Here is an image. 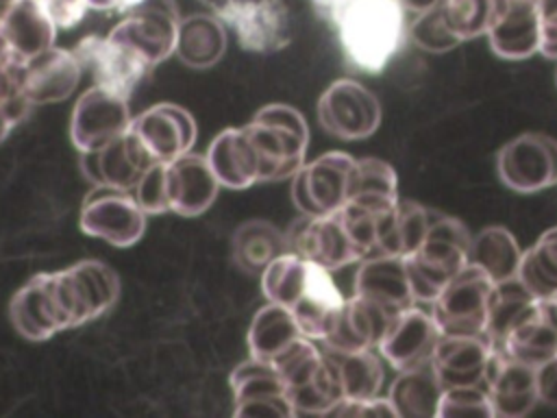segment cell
I'll return each instance as SVG.
<instances>
[{"label": "cell", "mask_w": 557, "mask_h": 418, "mask_svg": "<svg viewBox=\"0 0 557 418\" xmlns=\"http://www.w3.org/2000/svg\"><path fill=\"white\" fill-rule=\"evenodd\" d=\"M311 4L335 28L346 61L366 74L383 72L407 35L405 9L398 0H311Z\"/></svg>", "instance_id": "1"}, {"label": "cell", "mask_w": 557, "mask_h": 418, "mask_svg": "<svg viewBox=\"0 0 557 418\" xmlns=\"http://www.w3.org/2000/svg\"><path fill=\"white\" fill-rule=\"evenodd\" d=\"M41 274L57 331L74 329L102 316L120 296L115 270L96 259Z\"/></svg>", "instance_id": "2"}, {"label": "cell", "mask_w": 557, "mask_h": 418, "mask_svg": "<svg viewBox=\"0 0 557 418\" xmlns=\"http://www.w3.org/2000/svg\"><path fill=\"white\" fill-rule=\"evenodd\" d=\"M472 235L457 218L435 216L418 244L405 255V270L416 303H431L440 290L468 263Z\"/></svg>", "instance_id": "3"}, {"label": "cell", "mask_w": 557, "mask_h": 418, "mask_svg": "<svg viewBox=\"0 0 557 418\" xmlns=\"http://www.w3.org/2000/svg\"><path fill=\"white\" fill-rule=\"evenodd\" d=\"M246 131L259 155V183L294 176L305 163L309 128L298 109L283 102L265 104L252 115Z\"/></svg>", "instance_id": "4"}, {"label": "cell", "mask_w": 557, "mask_h": 418, "mask_svg": "<svg viewBox=\"0 0 557 418\" xmlns=\"http://www.w3.org/2000/svg\"><path fill=\"white\" fill-rule=\"evenodd\" d=\"M494 281L474 263H466L429 303L442 335H481L487 327Z\"/></svg>", "instance_id": "5"}, {"label": "cell", "mask_w": 557, "mask_h": 418, "mask_svg": "<svg viewBox=\"0 0 557 418\" xmlns=\"http://www.w3.org/2000/svg\"><path fill=\"white\" fill-rule=\"evenodd\" d=\"M357 181V159L331 150L305 161L292 176V200L302 216H324L344 207Z\"/></svg>", "instance_id": "6"}, {"label": "cell", "mask_w": 557, "mask_h": 418, "mask_svg": "<svg viewBox=\"0 0 557 418\" xmlns=\"http://www.w3.org/2000/svg\"><path fill=\"white\" fill-rule=\"evenodd\" d=\"M178 9L174 0H137L109 33L111 39L135 50L150 67L174 54Z\"/></svg>", "instance_id": "7"}, {"label": "cell", "mask_w": 557, "mask_h": 418, "mask_svg": "<svg viewBox=\"0 0 557 418\" xmlns=\"http://www.w3.org/2000/svg\"><path fill=\"white\" fill-rule=\"evenodd\" d=\"M146 229V211L131 189L94 185L81 209V231L126 248L139 242Z\"/></svg>", "instance_id": "8"}, {"label": "cell", "mask_w": 557, "mask_h": 418, "mask_svg": "<svg viewBox=\"0 0 557 418\" xmlns=\"http://www.w3.org/2000/svg\"><path fill=\"white\" fill-rule=\"evenodd\" d=\"M320 126L339 139H366L381 124L379 98L352 78L331 83L318 100Z\"/></svg>", "instance_id": "9"}, {"label": "cell", "mask_w": 557, "mask_h": 418, "mask_svg": "<svg viewBox=\"0 0 557 418\" xmlns=\"http://www.w3.org/2000/svg\"><path fill=\"white\" fill-rule=\"evenodd\" d=\"M496 172L518 194L557 185V139L544 133H522L509 139L496 155Z\"/></svg>", "instance_id": "10"}, {"label": "cell", "mask_w": 557, "mask_h": 418, "mask_svg": "<svg viewBox=\"0 0 557 418\" xmlns=\"http://www.w3.org/2000/svg\"><path fill=\"white\" fill-rule=\"evenodd\" d=\"M285 250L296 253L326 270H337L361 261V253L350 239L337 211L324 216H300L285 231Z\"/></svg>", "instance_id": "11"}, {"label": "cell", "mask_w": 557, "mask_h": 418, "mask_svg": "<svg viewBox=\"0 0 557 418\" xmlns=\"http://www.w3.org/2000/svg\"><path fill=\"white\" fill-rule=\"evenodd\" d=\"M218 17L250 52H278L292 39V20L283 0H226Z\"/></svg>", "instance_id": "12"}, {"label": "cell", "mask_w": 557, "mask_h": 418, "mask_svg": "<svg viewBox=\"0 0 557 418\" xmlns=\"http://www.w3.org/2000/svg\"><path fill=\"white\" fill-rule=\"evenodd\" d=\"M131 120L128 98L102 85H94L83 91L74 104L70 120L72 144L81 152L98 150L120 137L131 126Z\"/></svg>", "instance_id": "13"}, {"label": "cell", "mask_w": 557, "mask_h": 418, "mask_svg": "<svg viewBox=\"0 0 557 418\" xmlns=\"http://www.w3.org/2000/svg\"><path fill=\"white\" fill-rule=\"evenodd\" d=\"M83 70H89L96 85H102L124 98H131L137 83L146 76L150 65L128 46L100 35H89L72 50Z\"/></svg>", "instance_id": "14"}, {"label": "cell", "mask_w": 557, "mask_h": 418, "mask_svg": "<svg viewBox=\"0 0 557 418\" xmlns=\"http://www.w3.org/2000/svg\"><path fill=\"white\" fill-rule=\"evenodd\" d=\"M131 131L157 163H168L191 150L196 122L191 113L172 102H159L131 120Z\"/></svg>", "instance_id": "15"}, {"label": "cell", "mask_w": 557, "mask_h": 418, "mask_svg": "<svg viewBox=\"0 0 557 418\" xmlns=\"http://www.w3.org/2000/svg\"><path fill=\"white\" fill-rule=\"evenodd\" d=\"M235 416H296L287 390L276 370L255 357H248L231 372Z\"/></svg>", "instance_id": "16"}, {"label": "cell", "mask_w": 557, "mask_h": 418, "mask_svg": "<svg viewBox=\"0 0 557 418\" xmlns=\"http://www.w3.org/2000/svg\"><path fill=\"white\" fill-rule=\"evenodd\" d=\"M440 335V327L435 324L431 311L411 305L389 320L376 348L381 357L392 364V368L405 370L431 361Z\"/></svg>", "instance_id": "17"}, {"label": "cell", "mask_w": 557, "mask_h": 418, "mask_svg": "<svg viewBox=\"0 0 557 418\" xmlns=\"http://www.w3.org/2000/svg\"><path fill=\"white\" fill-rule=\"evenodd\" d=\"M157 161L146 152L131 126L98 150L81 152L83 174L94 185L133 189L141 174Z\"/></svg>", "instance_id": "18"}, {"label": "cell", "mask_w": 557, "mask_h": 418, "mask_svg": "<svg viewBox=\"0 0 557 418\" xmlns=\"http://www.w3.org/2000/svg\"><path fill=\"white\" fill-rule=\"evenodd\" d=\"M494 346L481 335H440L431 355V366L442 388L485 385Z\"/></svg>", "instance_id": "19"}, {"label": "cell", "mask_w": 557, "mask_h": 418, "mask_svg": "<svg viewBox=\"0 0 557 418\" xmlns=\"http://www.w3.org/2000/svg\"><path fill=\"white\" fill-rule=\"evenodd\" d=\"M165 189L170 211L178 216H200L213 205L220 183L207 157L189 150L165 163Z\"/></svg>", "instance_id": "20"}, {"label": "cell", "mask_w": 557, "mask_h": 418, "mask_svg": "<svg viewBox=\"0 0 557 418\" xmlns=\"http://www.w3.org/2000/svg\"><path fill=\"white\" fill-rule=\"evenodd\" d=\"M485 390L496 416L520 418L537 403L535 368L527 366L494 346L485 374Z\"/></svg>", "instance_id": "21"}, {"label": "cell", "mask_w": 557, "mask_h": 418, "mask_svg": "<svg viewBox=\"0 0 557 418\" xmlns=\"http://www.w3.org/2000/svg\"><path fill=\"white\" fill-rule=\"evenodd\" d=\"M57 22L41 0H17L0 20V35L17 63H28L54 46Z\"/></svg>", "instance_id": "22"}, {"label": "cell", "mask_w": 557, "mask_h": 418, "mask_svg": "<svg viewBox=\"0 0 557 418\" xmlns=\"http://www.w3.org/2000/svg\"><path fill=\"white\" fill-rule=\"evenodd\" d=\"M355 294L389 314H398L416 305L405 270V257L370 255L361 259L355 274Z\"/></svg>", "instance_id": "23"}, {"label": "cell", "mask_w": 557, "mask_h": 418, "mask_svg": "<svg viewBox=\"0 0 557 418\" xmlns=\"http://www.w3.org/2000/svg\"><path fill=\"white\" fill-rule=\"evenodd\" d=\"M83 67L72 50L50 48L24 65L22 91L30 104H50L70 98L78 87Z\"/></svg>", "instance_id": "24"}, {"label": "cell", "mask_w": 557, "mask_h": 418, "mask_svg": "<svg viewBox=\"0 0 557 418\" xmlns=\"http://www.w3.org/2000/svg\"><path fill=\"white\" fill-rule=\"evenodd\" d=\"M394 316L396 314H389L379 305L352 294L350 298H344L322 344L331 351L376 348Z\"/></svg>", "instance_id": "25"}, {"label": "cell", "mask_w": 557, "mask_h": 418, "mask_svg": "<svg viewBox=\"0 0 557 418\" xmlns=\"http://www.w3.org/2000/svg\"><path fill=\"white\" fill-rule=\"evenodd\" d=\"M342 303H344V296L335 285V281L331 279V270L309 261L305 287L298 300L289 307V311L305 337L322 342Z\"/></svg>", "instance_id": "26"}, {"label": "cell", "mask_w": 557, "mask_h": 418, "mask_svg": "<svg viewBox=\"0 0 557 418\" xmlns=\"http://www.w3.org/2000/svg\"><path fill=\"white\" fill-rule=\"evenodd\" d=\"M205 157L220 187L246 189L259 183V155L246 126L226 128L220 135H215Z\"/></svg>", "instance_id": "27"}, {"label": "cell", "mask_w": 557, "mask_h": 418, "mask_svg": "<svg viewBox=\"0 0 557 418\" xmlns=\"http://www.w3.org/2000/svg\"><path fill=\"white\" fill-rule=\"evenodd\" d=\"M492 50L503 59H527L540 52V17L535 0H507L505 11L487 30Z\"/></svg>", "instance_id": "28"}, {"label": "cell", "mask_w": 557, "mask_h": 418, "mask_svg": "<svg viewBox=\"0 0 557 418\" xmlns=\"http://www.w3.org/2000/svg\"><path fill=\"white\" fill-rule=\"evenodd\" d=\"M226 52L224 22L213 13H198L181 17L176 30L174 54L191 70H207L215 65Z\"/></svg>", "instance_id": "29"}, {"label": "cell", "mask_w": 557, "mask_h": 418, "mask_svg": "<svg viewBox=\"0 0 557 418\" xmlns=\"http://www.w3.org/2000/svg\"><path fill=\"white\" fill-rule=\"evenodd\" d=\"M444 388L431 361L398 370L389 385V403L398 418H435Z\"/></svg>", "instance_id": "30"}, {"label": "cell", "mask_w": 557, "mask_h": 418, "mask_svg": "<svg viewBox=\"0 0 557 418\" xmlns=\"http://www.w3.org/2000/svg\"><path fill=\"white\" fill-rule=\"evenodd\" d=\"M431 222V211L416 200H396L381 216L374 255H409L422 242Z\"/></svg>", "instance_id": "31"}, {"label": "cell", "mask_w": 557, "mask_h": 418, "mask_svg": "<svg viewBox=\"0 0 557 418\" xmlns=\"http://www.w3.org/2000/svg\"><path fill=\"white\" fill-rule=\"evenodd\" d=\"M496 348L527 366L537 368L557 355V327L544 316L537 300L535 309L516 322Z\"/></svg>", "instance_id": "32"}, {"label": "cell", "mask_w": 557, "mask_h": 418, "mask_svg": "<svg viewBox=\"0 0 557 418\" xmlns=\"http://www.w3.org/2000/svg\"><path fill=\"white\" fill-rule=\"evenodd\" d=\"M302 333L292 316V311L283 305L270 303L261 307L248 329V351L250 357L270 364L283 348H287Z\"/></svg>", "instance_id": "33"}, {"label": "cell", "mask_w": 557, "mask_h": 418, "mask_svg": "<svg viewBox=\"0 0 557 418\" xmlns=\"http://www.w3.org/2000/svg\"><path fill=\"white\" fill-rule=\"evenodd\" d=\"M522 250L518 239L505 226H485L470 242L468 263L479 266L487 276L498 283L518 274Z\"/></svg>", "instance_id": "34"}, {"label": "cell", "mask_w": 557, "mask_h": 418, "mask_svg": "<svg viewBox=\"0 0 557 418\" xmlns=\"http://www.w3.org/2000/svg\"><path fill=\"white\" fill-rule=\"evenodd\" d=\"M281 253H285V233L265 220L244 222L233 235L235 263L248 274H261Z\"/></svg>", "instance_id": "35"}, {"label": "cell", "mask_w": 557, "mask_h": 418, "mask_svg": "<svg viewBox=\"0 0 557 418\" xmlns=\"http://www.w3.org/2000/svg\"><path fill=\"white\" fill-rule=\"evenodd\" d=\"M9 311H11V322L17 329V333L28 340L39 342V340H48L54 333H59L54 327V320H52V311L48 305L41 274L30 276L15 292Z\"/></svg>", "instance_id": "36"}, {"label": "cell", "mask_w": 557, "mask_h": 418, "mask_svg": "<svg viewBox=\"0 0 557 418\" xmlns=\"http://www.w3.org/2000/svg\"><path fill=\"white\" fill-rule=\"evenodd\" d=\"M535 305L537 298L522 285L518 276L494 283L485 327V337L492 342V346H498L509 329L520 322L529 311H533Z\"/></svg>", "instance_id": "37"}, {"label": "cell", "mask_w": 557, "mask_h": 418, "mask_svg": "<svg viewBox=\"0 0 557 418\" xmlns=\"http://www.w3.org/2000/svg\"><path fill=\"white\" fill-rule=\"evenodd\" d=\"M335 364L344 390V398L376 396L383 383V364L374 348L331 351L322 348Z\"/></svg>", "instance_id": "38"}, {"label": "cell", "mask_w": 557, "mask_h": 418, "mask_svg": "<svg viewBox=\"0 0 557 418\" xmlns=\"http://www.w3.org/2000/svg\"><path fill=\"white\" fill-rule=\"evenodd\" d=\"M289 403L298 414H331L342 401L344 390L339 381V372L333 359L322 351V361L315 372L302 381L300 385L287 390Z\"/></svg>", "instance_id": "39"}, {"label": "cell", "mask_w": 557, "mask_h": 418, "mask_svg": "<svg viewBox=\"0 0 557 418\" xmlns=\"http://www.w3.org/2000/svg\"><path fill=\"white\" fill-rule=\"evenodd\" d=\"M516 276L537 300L557 292V226L542 233L537 242L522 253Z\"/></svg>", "instance_id": "40"}, {"label": "cell", "mask_w": 557, "mask_h": 418, "mask_svg": "<svg viewBox=\"0 0 557 418\" xmlns=\"http://www.w3.org/2000/svg\"><path fill=\"white\" fill-rule=\"evenodd\" d=\"M350 200L374 211L394 207L398 200L396 170L376 157L357 159V181Z\"/></svg>", "instance_id": "41"}, {"label": "cell", "mask_w": 557, "mask_h": 418, "mask_svg": "<svg viewBox=\"0 0 557 418\" xmlns=\"http://www.w3.org/2000/svg\"><path fill=\"white\" fill-rule=\"evenodd\" d=\"M307 270H309V259L296 255V253H281L276 259H272L263 272H261V290L263 296L270 303L292 307L307 281Z\"/></svg>", "instance_id": "42"}, {"label": "cell", "mask_w": 557, "mask_h": 418, "mask_svg": "<svg viewBox=\"0 0 557 418\" xmlns=\"http://www.w3.org/2000/svg\"><path fill=\"white\" fill-rule=\"evenodd\" d=\"M505 7L507 0H442L444 20L461 41L487 35Z\"/></svg>", "instance_id": "43"}, {"label": "cell", "mask_w": 557, "mask_h": 418, "mask_svg": "<svg viewBox=\"0 0 557 418\" xmlns=\"http://www.w3.org/2000/svg\"><path fill=\"white\" fill-rule=\"evenodd\" d=\"M416 17L407 24V37L424 52L444 54L461 44V39L448 28L442 11V0L426 11L413 13Z\"/></svg>", "instance_id": "44"}, {"label": "cell", "mask_w": 557, "mask_h": 418, "mask_svg": "<svg viewBox=\"0 0 557 418\" xmlns=\"http://www.w3.org/2000/svg\"><path fill=\"white\" fill-rule=\"evenodd\" d=\"M320 361H322V348H318L313 344V340L300 335L287 348H283L270 361V366L281 377L285 390H292V388L300 385L302 381H307L315 372Z\"/></svg>", "instance_id": "45"}, {"label": "cell", "mask_w": 557, "mask_h": 418, "mask_svg": "<svg viewBox=\"0 0 557 418\" xmlns=\"http://www.w3.org/2000/svg\"><path fill=\"white\" fill-rule=\"evenodd\" d=\"M463 416H472V418L496 416L485 385H457V388H446L442 392L435 418H463Z\"/></svg>", "instance_id": "46"}, {"label": "cell", "mask_w": 557, "mask_h": 418, "mask_svg": "<svg viewBox=\"0 0 557 418\" xmlns=\"http://www.w3.org/2000/svg\"><path fill=\"white\" fill-rule=\"evenodd\" d=\"M131 192L139 202V207L146 211V216L170 211L168 189H165V163L150 165Z\"/></svg>", "instance_id": "47"}, {"label": "cell", "mask_w": 557, "mask_h": 418, "mask_svg": "<svg viewBox=\"0 0 557 418\" xmlns=\"http://www.w3.org/2000/svg\"><path fill=\"white\" fill-rule=\"evenodd\" d=\"M333 414L352 418H398L389 398L368 396V398H344Z\"/></svg>", "instance_id": "48"}, {"label": "cell", "mask_w": 557, "mask_h": 418, "mask_svg": "<svg viewBox=\"0 0 557 418\" xmlns=\"http://www.w3.org/2000/svg\"><path fill=\"white\" fill-rule=\"evenodd\" d=\"M540 17V52L557 59V0H535Z\"/></svg>", "instance_id": "49"}, {"label": "cell", "mask_w": 557, "mask_h": 418, "mask_svg": "<svg viewBox=\"0 0 557 418\" xmlns=\"http://www.w3.org/2000/svg\"><path fill=\"white\" fill-rule=\"evenodd\" d=\"M537 401L557 407V355L535 368Z\"/></svg>", "instance_id": "50"}, {"label": "cell", "mask_w": 557, "mask_h": 418, "mask_svg": "<svg viewBox=\"0 0 557 418\" xmlns=\"http://www.w3.org/2000/svg\"><path fill=\"white\" fill-rule=\"evenodd\" d=\"M137 0H87V9H98V11H104V9H120L122 13L135 4Z\"/></svg>", "instance_id": "51"}, {"label": "cell", "mask_w": 557, "mask_h": 418, "mask_svg": "<svg viewBox=\"0 0 557 418\" xmlns=\"http://www.w3.org/2000/svg\"><path fill=\"white\" fill-rule=\"evenodd\" d=\"M398 2L405 9V13H420V11H426L433 4H437L440 0H398Z\"/></svg>", "instance_id": "52"}, {"label": "cell", "mask_w": 557, "mask_h": 418, "mask_svg": "<svg viewBox=\"0 0 557 418\" xmlns=\"http://www.w3.org/2000/svg\"><path fill=\"white\" fill-rule=\"evenodd\" d=\"M540 305H542V311H544V316L557 327V292L553 294V296H548V298H542L540 300Z\"/></svg>", "instance_id": "53"}, {"label": "cell", "mask_w": 557, "mask_h": 418, "mask_svg": "<svg viewBox=\"0 0 557 418\" xmlns=\"http://www.w3.org/2000/svg\"><path fill=\"white\" fill-rule=\"evenodd\" d=\"M13 126H15L13 122H9V120H2V118H0V142H2L11 131H13Z\"/></svg>", "instance_id": "54"}, {"label": "cell", "mask_w": 557, "mask_h": 418, "mask_svg": "<svg viewBox=\"0 0 557 418\" xmlns=\"http://www.w3.org/2000/svg\"><path fill=\"white\" fill-rule=\"evenodd\" d=\"M17 2V0H0V20L4 17V13L11 9V4Z\"/></svg>", "instance_id": "55"}]
</instances>
